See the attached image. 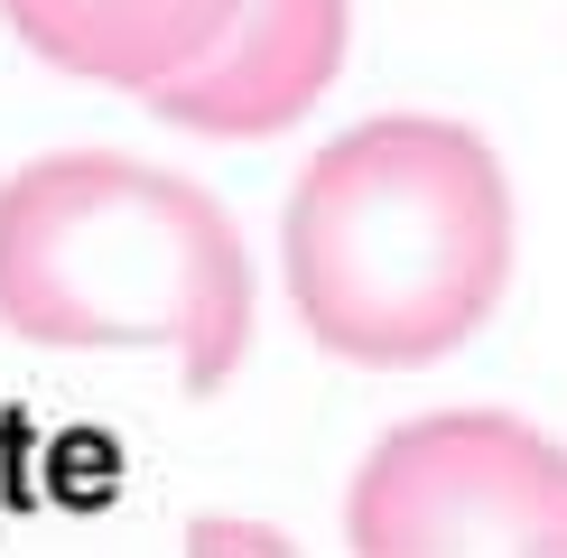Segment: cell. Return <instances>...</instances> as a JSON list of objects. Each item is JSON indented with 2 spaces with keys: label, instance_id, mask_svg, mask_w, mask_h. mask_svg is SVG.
I'll use <instances>...</instances> for the list:
<instances>
[{
  "label": "cell",
  "instance_id": "cell-1",
  "mask_svg": "<svg viewBox=\"0 0 567 558\" xmlns=\"http://www.w3.org/2000/svg\"><path fill=\"white\" fill-rule=\"evenodd\" d=\"M279 261L326 354L372 372L437 363L503 308L512 186L456 122H363L289 186Z\"/></svg>",
  "mask_w": 567,
  "mask_h": 558
},
{
  "label": "cell",
  "instance_id": "cell-2",
  "mask_svg": "<svg viewBox=\"0 0 567 558\" xmlns=\"http://www.w3.org/2000/svg\"><path fill=\"white\" fill-rule=\"evenodd\" d=\"M0 326L29 344H158L186 391L233 382L251 344V261L205 186L112 149L29 158L0 186Z\"/></svg>",
  "mask_w": 567,
  "mask_h": 558
},
{
  "label": "cell",
  "instance_id": "cell-3",
  "mask_svg": "<svg viewBox=\"0 0 567 558\" xmlns=\"http://www.w3.org/2000/svg\"><path fill=\"white\" fill-rule=\"evenodd\" d=\"M344 540L363 558H567V447L484 410L410 418L363 456Z\"/></svg>",
  "mask_w": 567,
  "mask_h": 558
},
{
  "label": "cell",
  "instance_id": "cell-4",
  "mask_svg": "<svg viewBox=\"0 0 567 558\" xmlns=\"http://www.w3.org/2000/svg\"><path fill=\"white\" fill-rule=\"evenodd\" d=\"M344 38H353L344 0H233L224 38L186 75L150 84L140 103L196 140H270L317 112V93L344 65Z\"/></svg>",
  "mask_w": 567,
  "mask_h": 558
},
{
  "label": "cell",
  "instance_id": "cell-5",
  "mask_svg": "<svg viewBox=\"0 0 567 558\" xmlns=\"http://www.w3.org/2000/svg\"><path fill=\"white\" fill-rule=\"evenodd\" d=\"M29 56H47L56 75H84V84H122V93H150L186 75L205 46L224 38L233 0H0Z\"/></svg>",
  "mask_w": 567,
  "mask_h": 558
}]
</instances>
